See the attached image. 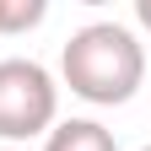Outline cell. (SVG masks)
Returning <instances> with one entry per match:
<instances>
[{"instance_id":"277c9868","label":"cell","mask_w":151,"mask_h":151,"mask_svg":"<svg viewBox=\"0 0 151 151\" xmlns=\"http://www.w3.org/2000/svg\"><path fill=\"white\" fill-rule=\"evenodd\" d=\"M49 16L43 0H0V32H27Z\"/></svg>"},{"instance_id":"7a4b0ae2","label":"cell","mask_w":151,"mask_h":151,"mask_svg":"<svg viewBox=\"0 0 151 151\" xmlns=\"http://www.w3.org/2000/svg\"><path fill=\"white\" fill-rule=\"evenodd\" d=\"M60 113V86L38 60H0V140L49 135Z\"/></svg>"},{"instance_id":"5b68a950","label":"cell","mask_w":151,"mask_h":151,"mask_svg":"<svg viewBox=\"0 0 151 151\" xmlns=\"http://www.w3.org/2000/svg\"><path fill=\"white\" fill-rule=\"evenodd\" d=\"M135 22H140V27L151 32V0H135Z\"/></svg>"},{"instance_id":"8992f818","label":"cell","mask_w":151,"mask_h":151,"mask_svg":"<svg viewBox=\"0 0 151 151\" xmlns=\"http://www.w3.org/2000/svg\"><path fill=\"white\" fill-rule=\"evenodd\" d=\"M0 151H16V146H0Z\"/></svg>"},{"instance_id":"3957f363","label":"cell","mask_w":151,"mask_h":151,"mask_svg":"<svg viewBox=\"0 0 151 151\" xmlns=\"http://www.w3.org/2000/svg\"><path fill=\"white\" fill-rule=\"evenodd\" d=\"M43 151H119V140H113L97 119H65V124L49 129Z\"/></svg>"},{"instance_id":"6da1fadb","label":"cell","mask_w":151,"mask_h":151,"mask_svg":"<svg viewBox=\"0 0 151 151\" xmlns=\"http://www.w3.org/2000/svg\"><path fill=\"white\" fill-rule=\"evenodd\" d=\"M60 76L81 103L119 108L146 81V49L124 22H92L81 32H70V43L60 54Z\"/></svg>"},{"instance_id":"52a82bcc","label":"cell","mask_w":151,"mask_h":151,"mask_svg":"<svg viewBox=\"0 0 151 151\" xmlns=\"http://www.w3.org/2000/svg\"><path fill=\"white\" fill-rule=\"evenodd\" d=\"M140 151H151V146H140Z\"/></svg>"}]
</instances>
